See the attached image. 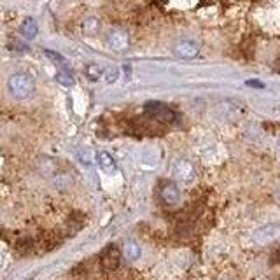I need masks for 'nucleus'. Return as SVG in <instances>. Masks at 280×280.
Wrapping results in <instances>:
<instances>
[{"mask_svg":"<svg viewBox=\"0 0 280 280\" xmlns=\"http://www.w3.org/2000/svg\"><path fill=\"white\" fill-rule=\"evenodd\" d=\"M97 28H98V21L95 18L86 19L84 25H82V30H84V34H88V35H93L95 32H97Z\"/></svg>","mask_w":280,"mask_h":280,"instance_id":"2eb2a0df","label":"nucleus"},{"mask_svg":"<svg viewBox=\"0 0 280 280\" xmlns=\"http://www.w3.org/2000/svg\"><path fill=\"white\" fill-rule=\"evenodd\" d=\"M161 198L165 203L168 205H177L180 201V189L177 188L174 180H163L161 182Z\"/></svg>","mask_w":280,"mask_h":280,"instance_id":"423d86ee","label":"nucleus"},{"mask_svg":"<svg viewBox=\"0 0 280 280\" xmlns=\"http://www.w3.org/2000/svg\"><path fill=\"white\" fill-rule=\"evenodd\" d=\"M144 110H146L147 116L158 119L161 123H175L177 121V112L174 109H170L167 104H161V102H147L144 105Z\"/></svg>","mask_w":280,"mask_h":280,"instance_id":"f03ea898","label":"nucleus"},{"mask_svg":"<svg viewBox=\"0 0 280 280\" xmlns=\"http://www.w3.org/2000/svg\"><path fill=\"white\" fill-rule=\"evenodd\" d=\"M100 263H102V268L105 271L118 270L119 263H121V250H119L116 245L105 247L100 254Z\"/></svg>","mask_w":280,"mask_h":280,"instance_id":"7ed1b4c3","label":"nucleus"},{"mask_svg":"<svg viewBox=\"0 0 280 280\" xmlns=\"http://www.w3.org/2000/svg\"><path fill=\"white\" fill-rule=\"evenodd\" d=\"M79 159H81V163L82 165H86V167H89V165H93V154L89 152L88 149H81L79 151Z\"/></svg>","mask_w":280,"mask_h":280,"instance_id":"dca6fc26","label":"nucleus"},{"mask_svg":"<svg viewBox=\"0 0 280 280\" xmlns=\"http://www.w3.org/2000/svg\"><path fill=\"white\" fill-rule=\"evenodd\" d=\"M174 175L179 182L184 184L193 182V179H195V168H193L191 161H188V159H177L174 163Z\"/></svg>","mask_w":280,"mask_h":280,"instance_id":"39448f33","label":"nucleus"},{"mask_svg":"<svg viewBox=\"0 0 280 280\" xmlns=\"http://www.w3.org/2000/svg\"><path fill=\"white\" fill-rule=\"evenodd\" d=\"M21 35L25 37V39H34V37L37 35V32H39V28H37V23H35V19H32V18H27L23 21V25H21Z\"/></svg>","mask_w":280,"mask_h":280,"instance_id":"9d476101","label":"nucleus"},{"mask_svg":"<svg viewBox=\"0 0 280 280\" xmlns=\"http://www.w3.org/2000/svg\"><path fill=\"white\" fill-rule=\"evenodd\" d=\"M7 89H9V93L14 98L23 100V98H28L32 93H34L35 81H34V77L28 76V74L18 72L9 77V81H7Z\"/></svg>","mask_w":280,"mask_h":280,"instance_id":"f257e3e1","label":"nucleus"},{"mask_svg":"<svg viewBox=\"0 0 280 280\" xmlns=\"http://www.w3.org/2000/svg\"><path fill=\"white\" fill-rule=\"evenodd\" d=\"M198 46L191 40H180L179 44L175 46V55L179 58H184V60H191V58H196L198 56Z\"/></svg>","mask_w":280,"mask_h":280,"instance_id":"6e6552de","label":"nucleus"},{"mask_svg":"<svg viewBox=\"0 0 280 280\" xmlns=\"http://www.w3.org/2000/svg\"><path fill=\"white\" fill-rule=\"evenodd\" d=\"M119 77V70L118 68H107L104 72V79L109 82V84H112V82H116Z\"/></svg>","mask_w":280,"mask_h":280,"instance_id":"f3484780","label":"nucleus"},{"mask_svg":"<svg viewBox=\"0 0 280 280\" xmlns=\"http://www.w3.org/2000/svg\"><path fill=\"white\" fill-rule=\"evenodd\" d=\"M2 265H4V254L0 252V268H2Z\"/></svg>","mask_w":280,"mask_h":280,"instance_id":"aec40b11","label":"nucleus"},{"mask_svg":"<svg viewBox=\"0 0 280 280\" xmlns=\"http://www.w3.org/2000/svg\"><path fill=\"white\" fill-rule=\"evenodd\" d=\"M56 81H58L61 86H67V88L74 84V77L67 68H61L60 72L56 74Z\"/></svg>","mask_w":280,"mask_h":280,"instance_id":"ddd939ff","label":"nucleus"},{"mask_svg":"<svg viewBox=\"0 0 280 280\" xmlns=\"http://www.w3.org/2000/svg\"><path fill=\"white\" fill-rule=\"evenodd\" d=\"M280 237V224H266L254 233V242L259 245H266L275 242Z\"/></svg>","mask_w":280,"mask_h":280,"instance_id":"20e7f679","label":"nucleus"},{"mask_svg":"<svg viewBox=\"0 0 280 280\" xmlns=\"http://www.w3.org/2000/svg\"><path fill=\"white\" fill-rule=\"evenodd\" d=\"M140 247L138 244H135V242H126L125 247H123V254H125L126 259H130V261H135V259L140 258Z\"/></svg>","mask_w":280,"mask_h":280,"instance_id":"9b49d317","label":"nucleus"},{"mask_svg":"<svg viewBox=\"0 0 280 280\" xmlns=\"http://www.w3.org/2000/svg\"><path fill=\"white\" fill-rule=\"evenodd\" d=\"M102 74H104V70L98 67V65H88V68H86V76L91 81H98L102 77Z\"/></svg>","mask_w":280,"mask_h":280,"instance_id":"4468645a","label":"nucleus"},{"mask_svg":"<svg viewBox=\"0 0 280 280\" xmlns=\"http://www.w3.org/2000/svg\"><path fill=\"white\" fill-rule=\"evenodd\" d=\"M44 55H46L51 61H55V63H65L63 56L58 55V53H55V51H51V49H44Z\"/></svg>","mask_w":280,"mask_h":280,"instance_id":"a211bd4d","label":"nucleus"},{"mask_svg":"<svg viewBox=\"0 0 280 280\" xmlns=\"http://www.w3.org/2000/svg\"><path fill=\"white\" fill-rule=\"evenodd\" d=\"M245 84L250 86V88H265V84L261 81H247Z\"/></svg>","mask_w":280,"mask_h":280,"instance_id":"6ab92c4d","label":"nucleus"},{"mask_svg":"<svg viewBox=\"0 0 280 280\" xmlns=\"http://www.w3.org/2000/svg\"><path fill=\"white\" fill-rule=\"evenodd\" d=\"M16 250L19 254H28L32 250H35V242L32 238H21V240L16 244Z\"/></svg>","mask_w":280,"mask_h":280,"instance_id":"f8f14e48","label":"nucleus"},{"mask_svg":"<svg viewBox=\"0 0 280 280\" xmlns=\"http://www.w3.org/2000/svg\"><path fill=\"white\" fill-rule=\"evenodd\" d=\"M109 46L114 49V51H125L126 48L130 46V39H128V34L121 28H116L109 34V39H107Z\"/></svg>","mask_w":280,"mask_h":280,"instance_id":"0eeeda50","label":"nucleus"},{"mask_svg":"<svg viewBox=\"0 0 280 280\" xmlns=\"http://www.w3.org/2000/svg\"><path fill=\"white\" fill-rule=\"evenodd\" d=\"M97 163H98V167H100V170L105 172V174H109V175H112V174H116L118 172L116 159H114L112 156H110L109 152H105V151H102V152H98L97 154Z\"/></svg>","mask_w":280,"mask_h":280,"instance_id":"1a4fd4ad","label":"nucleus"}]
</instances>
